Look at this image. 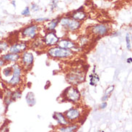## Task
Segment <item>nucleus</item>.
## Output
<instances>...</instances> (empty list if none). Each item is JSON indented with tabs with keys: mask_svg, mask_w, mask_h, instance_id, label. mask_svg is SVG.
I'll use <instances>...</instances> for the list:
<instances>
[{
	"mask_svg": "<svg viewBox=\"0 0 132 132\" xmlns=\"http://www.w3.org/2000/svg\"><path fill=\"white\" fill-rule=\"evenodd\" d=\"M131 60H132L131 58H129V59H127V62H128V63H131Z\"/></svg>",
	"mask_w": 132,
	"mask_h": 132,
	"instance_id": "31",
	"label": "nucleus"
},
{
	"mask_svg": "<svg viewBox=\"0 0 132 132\" xmlns=\"http://www.w3.org/2000/svg\"><path fill=\"white\" fill-rule=\"evenodd\" d=\"M59 40V38L53 32L47 33L46 35L44 36V38H43L44 43L48 46H52L57 44Z\"/></svg>",
	"mask_w": 132,
	"mask_h": 132,
	"instance_id": "6",
	"label": "nucleus"
},
{
	"mask_svg": "<svg viewBox=\"0 0 132 132\" xmlns=\"http://www.w3.org/2000/svg\"><path fill=\"white\" fill-rule=\"evenodd\" d=\"M4 64H5V62H4V61L2 59H1V58H0V69L2 67Z\"/></svg>",
	"mask_w": 132,
	"mask_h": 132,
	"instance_id": "30",
	"label": "nucleus"
},
{
	"mask_svg": "<svg viewBox=\"0 0 132 132\" xmlns=\"http://www.w3.org/2000/svg\"><path fill=\"white\" fill-rule=\"evenodd\" d=\"M12 5L14 6V8H15V7H16V4H15V2H14V1H12Z\"/></svg>",
	"mask_w": 132,
	"mask_h": 132,
	"instance_id": "32",
	"label": "nucleus"
},
{
	"mask_svg": "<svg viewBox=\"0 0 132 132\" xmlns=\"http://www.w3.org/2000/svg\"><path fill=\"white\" fill-rule=\"evenodd\" d=\"M12 75L11 76L10 79L7 81V84L12 87L20 85L21 82L22 67L18 64H14L12 66Z\"/></svg>",
	"mask_w": 132,
	"mask_h": 132,
	"instance_id": "3",
	"label": "nucleus"
},
{
	"mask_svg": "<svg viewBox=\"0 0 132 132\" xmlns=\"http://www.w3.org/2000/svg\"><path fill=\"white\" fill-rule=\"evenodd\" d=\"M48 18H38L36 19V22H43V21H46V20H48Z\"/></svg>",
	"mask_w": 132,
	"mask_h": 132,
	"instance_id": "29",
	"label": "nucleus"
},
{
	"mask_svg": "<svg viewBox=\"0 0 132 132\" xmlns=\"http://www.w3.org/2000/svg\"><path fill=\"white\" fill-rule=\"evenodd\" d=\"M0 25H1V22H0Z\"/></svg>",
	"mask_w": 132,
	"mask_h": 132,
	"instance_id": "33",
	"label": "nucleus"
},
{
	"mask_svg": "<svg viewBox=\"0 0 132 132\" xmlns=\"http://www.w3.org/2000/svg\"><path fill=\"white\" fill-rule=\"evenodd\" d=\"M25 99H26V102H27L28 105L30 106H33L36 103V97L34 95V93H32V92H30L27 94V95L25 97Z\"/></svg>",
	"mask_w": 132,
	"mask_h": 132,
	"instance_id": "16",
	"label": "nucleus"
},
{
	"mask_svg": "<svg viewBox=\"0 0 132 132\" xmlns=\"http://www.w3.org/2000/svg\"><path fill=\"white\" fill-rule=\"evenodd\" d=\"M53 117L57 121V123L59 125L68 126L70 123L69 121H68L67 119L66 118V117L64 116V114H62L61 113H58V112L54 113Z\"/></svg>",
	"mask_w": 132,
	"mask_h": 132,
	"instance_id": "13",
	"label": "nucleus"
},
{
	"mask_svg": "<svg viewBox=\"0 0 132 132\" xmlns=\"http://www.w3.org/2000/svg\"><path fill=\"white\" fill-rule=\"evenodd\" d=\"M9 48V43L5 41H0V53L6 51Z\"/></svg>",
	"mask_w": 132,
	"mask_h": 132,
	"instance_id": "24",
	"label": "nucleus"
},
{
	"mask_svg": "<svg viewBox=\"0 0 132 132\" xmlns=\"http://www.w3.org/2000/svg\"><path fill=\"white\" fill-rule=\"evenodd\" d=\"M22 64L25 67H31V65L33 63L34 57L32 53L24 51L21 56Z\"/></svg>",
	"mask_w": 132,
	"mask_h": 132,
	"instance_id": "8",
	"label": "nucleus"
},
{
	"mask_svg": "<svg viewBox=\"0 0 132 132\" xmlns=\"http://www.w3.org/2000/svg\"><path fill=\"white\" fill-rule=\"evenodd\" d=\"M2 75L4 77H10L12 75V67H6L2 69Z\"/></svg>",
	"mask_w": 132,
	"mask_h": 132,
	"instance_id": "21",
	"label": "nucleus"
},
{
	"mask_svg": "<svg viewBox=\"0 0 132 132\" xmlns=\"http://www.w3.org/2000/svg\"><path fill=\"white\" fill-rule=\"evenodd\" d=\"M108 31V28L107 25H103V24H100V25H97L93 26L92 28V32L97 35V36H104L105 35Z\"/></svg>",
	"mask_w": 132,
	"mask_h": 132,
	"instance_id": "10",
	"label": "nucleus"
},
{
	"mask_svg": "<svg viewBox=\"0 0 132 132\" xmlns=\"http://www.w3.org/2000/svg\"><path fill=\"white\" fill-rule=\"evenodd\" d=\"M67 79L71 85H77L85 81V75H82V72H78V71H76V73L72 72L67 76Z\"/></svg>",
	"mask_w": 132,
	"mask_h": 132,
	"instance_id": "5",
	"label": "nucleus"
},
{
	"mask_svg": "<svg viewBox=\"0 0 132 132\" xmlns=\"http://www.w3.org/2000/svg\"><path fill=\"white\" fill-rule=\"evenodd\" d=\"M57 45L59 47L62 48H66V49H72L76 46L74 42L69 40H61L60 41L59 40Z\"/></svg>",
	"mask_w": 132,
	"mask_h": 132,
	"instance_id": "14",
	"label": "nucleus"
},
{
	"mask_svg": "<svg viewBox=\"0 0 132 132\" xmlns=\"http://www.w3.org/2000/svg\"><path fill=\"white\" fill-rule=\"evenodd\" d=\"M62 96L64 97V100L72 103H77L80 99V93L78 89L74 87H69L65 89L64 92L62 94Z\"/></svg>",
	"mask_w": 132,
	"mask_h": 132,
	"instance_id": "2",
	"label": "nucleus"
},
{
	"mask_svg": "<svg viewBox=\"0 0 132 132\" xmlns=\"http://www.w3.org/2000/svg\"><path fill=\"white\" fill-rule=\"evenodd\" d=\"M59 22H60V19L59 18H56V19H54L53 20H51L47 25V29L48 30H54V29L56 28V26L59 23Z\"/></svg>",
	"mask_w": 132,
	"mask_h": 132,
	"instance_id": "17",
	"label": "nucleus"
},
{
	"mask_svg": "<svg viewBox=\"0 0 132 132\" xmlns=\"http://www.w3.org/2000/svg\"><path fill=\"white\" fill-rule=\"evenodd\" d=\"M61 25L64 26V28H67L68 30H71V31H74V30H77V29L79 28L80 27V22L76 20L75 19H71L69 18H64L60 20Z\"/></svg>",
	"mask_w": 132,
	"mask_h": 132,
	"instance_id": "4",
	"label": "nucleus"
},
{
	"mask_svg": "<svg viewBox=\"0 0 132 132\" xmlns=\"http://www.w3.org/2000/svg\"><path fill=\"white\" fill-rule=\"evenodd\" d=\"M77 129H78V126L77 125H71L69 126H64V127H61L59 130L62 132H72L75 131Z\"/></svg>",
	"mask_w": 132,
	"mask_h": 132,
	"instance_id": "18",
	"label": "nucleus"
},
{
	"mask_svg": "<svg viewBox=\"0 0 132 132\" xmlns=\"http://www.w3.org/2000/svg\"><path fill=\"white\" fill-rule=\"evenodd\" d=\"M1 59H2L4 62H17L20 59V56L19 54H13V53H8V54L2 55L1 56Z\"/></svg>",
	"mask_w": 132,
	"mask_h": 132,
	"instance_id": "12",
	"label": "nucleus"
},
{
	"mask_svg": "<svg viewBox=\"0 0 132 132\" xmlns=\"http://www.w3.org/2000/svg\"><path fill=\"white\" fill-rule=\"evenodd\" d=\"M37 30L38 26L36 25H32L27 27L22 30V35L23 37H28L30 38H34L37 35Z\"/></svg>",
	"mask_w": 132,
	"mask_h": 132,
	"instance_id": "7",
	"label": "nucleus"
},
{
	"mask_svg": "<svg viewBox=\"0 0 132 132\" xmlns=\"http://www.w3.org/2000/svg\"><path fill=\"white\" fill-rule=\"evenodd\" d=\"M27 48V44L25 43H15L9 48V52L13 54H20L25 51Z\"/></svg>",
	"mask_w": 132,
	"mask_h": 132,
	"instance_id": "9",
	"label": "nucleus"
},
{
	"mask_svg": "<svg viewBox=\"0 0 132 132\" xmlns=\"http://www.w3.org/2000/svg\"><path fill=\"white\" fill-rule=\"evenodd\" d=\"M22 97V93L20 91H14V92H12L11 94V99L14 102L15 100L20 99Z\"/></svg>",
	"mask_w": 132,
	"mask_h": 132,
	"instance_id": "22",
	"label": "nucleus"
},
{
	"mask_svg": "<svg viewBox=\"0 0 132 132\" xmlns=\"http://www.w3.org/2000/svg\"><path fill=\"white\" fill-rule=\"evenodd\" d=\"M43 42L42 41H40L39 40H36L35 42H33V46L36 47V48H39L41 46H43Z\"/></svg>",
	"mask_w": 132,
	"mask_h": 132,
	"instance_id": "25",
	"label": "nucleus"
},
{
	"mask_svg": "<svg viewBox=\"0 0 132 132\" xmlns=\"http://www.w3.org/2000/svg\"><path fill=\"white\" fill-rule=\"evenodd\" d=\"M31 8H32V10L33 11L39 10V7H38V6L36 4H32V6H31Z\"/></svg>",
	"mask_w": 132,
	"mask_h": 132,
	"instance_id": "27",
	"label": "nucleus"
},
{
	"mask_svg": "<svg viewBox=\"0 0 132 132\" xmlns=\"http://www.w3.org/2000/svg\"><path fill=\"white\" fill-rule=\"evenodd\" d=\"M48 54L51 57L58 58V59H65L69 58L73 55L71 51L66 48H62L60 47L51 48L48 51Z\"/></svg>",
	"mask_w": 132,
	"mask_h": 132,
	"instance_id": "1",
	"label": "nucleus"
},
{
	"mask_svg": "<svg viewBox=\"0 0 132 132\" xmlns=\"http://www.w3.org/2000/svg\"><path fill=\"white\" fill-rule=\"evenodd\" d=\"M99 80H100V78H99L98 75L95 74L94 72L89 75V84H90V85H96L97 82H99Z\"/></svg>",
	"mask_w": 132,
	"mask_h": 132,
	"instance_id": "19",
	"label": "nucleus"
},
{
	"mask_svg": "<svg viewBox=\"0 0 132 132\" xmlns=\"http://www.w3.org/2000/svg\"><path fill=\"white\" fill-rule=\"evenodd\" d=\"M107 105H108V104H107V103H106V102H103V103L100 105V108H101V109H105V108L107 107Z\"/></svg>",
	"mask_w": 132,
	"mask_h": 132,
	"instance_id": "28",
	"label": "nucleus"
},
{
	"mask_svg": "<svg viewBox=\"0 0 132 132\" xmlns=\"http://www.w3.org/2000/svg\"><path fill=\"white\" fill-rule=\"evenodd\" d=\"M80 117V111L77 108H71L66 113V118L68 121H74Z\"/></svg>",
	"mask_w": 132,
	"mask_h": 132,
	"instance_id": "11",
	"label": "nucleus"
},
{
	"mask_svg": "<svg viewBox=\"0 0 132 132\" xmlns=\"http://www.w3.org/2000/svg\"><path fill=\"white\" fill-rule=\"evenodd\" d=\"M22 15H23V16H30V8L28 7H25V9L22 10L21 13Z\"/></svg>",
	"mask_w": 132,
	"mask_h": 132,
	"instance_id": "26",
	"label": "nucleus"
},
{
	"mask_svg": "<svg viewBox=\"0 0 132 132\" xmlns=\"http://www.w3.org/2000/svg\"><path fill=\"white\" fill-rule=\"evenodd\" d=\"M71 17H72L73 19H75V20H77V21H82L83 20H85L86 18L87 14L83 11H81L80 10H79L76 11L75 12H74Z\"/></svg>",
	"mask_w": 132,
	"mask_h": 132,
	"instance_id": "15",
	"label": "nucleus"
},
{
	"mask_svg": "<svg viewBox=\"0 0 132 132\" xmlns=\"http://www.w3.org/2000/svg\"><path fill=\"white\" fill-rule=\"evenodd\" d=\"M113 89H114V86L111 85L110 86V87H109L106 90H105V94H104L103 97V98H102L103 101H106V100L108 99V97L111 96V93H112V92L113 91Z\"/></svg>",
	"mask_w": 132,
	"mask_h": 132,
	"instance_id": "20",
	"label": "nucleus"
},
{
	"mask_svg": "<svg viewBox=\"0 0 132 132\" xmlns=\"http://www.w3.org/2000/svg\"><path fill=\"white\" fill-rule=\"evenodd\" d=\"M131 34L127 33L126 36V47L127 49L129 51L131 50Z\"/></svg>",
	"mask_w": 132,
	"mask_h": 132,
	"instance_id": "23",
	"label": "nucleus"
}]
</instances>
